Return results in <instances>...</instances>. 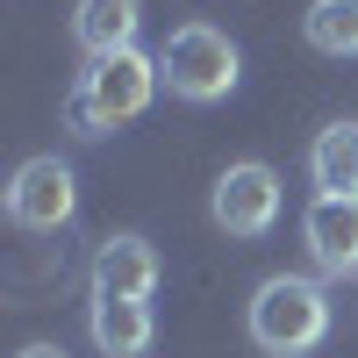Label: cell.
Returning <instances> with one entry per match:
<instances>
[{"mask_svg": "<svg viewBox=\"0 0 358 358\" xmlns=\"http://www.w3.org/2000/svg\"><path fill=\"white\" fill-rule=\"evenodd\" d=\"M301 36L322 57H358V0H308Z\"/></svg>", "mask_w": 358, "mask_h": 358, "instance_id": "8fae6325", "label": "cell"}, {"mask_svg": "<svg viewBox=\"0 0 358 358\" xmlns=\"http://www.w3.org/2000/svg\"><path fill=\"white\" fill-rule=\"evenodd\" d=\"M244 330L265 358H301L330 337V287L308 280V273H273L258 280L251 308H244Z\"/></svg>", "mask_w": 358, "mask_h": 358, "instance_id": "7a4b0ae2", "label": "cell"}, {"mask_svg": "<svg viewBox=\"0 0 358 358\" xmlns=\"http://www.w3.org/2000/svg\"><path fill=\"white\" fill-rule=\"evenodd\" d=\"M15 358H72V351H65V344H22Z\"/></svg>", "mask_w": 358, "mask_h": 358, "instance_id": "7c38bea8", "label": "cell"}, {"mask_svg": "<svg viewBox=\"0 0 358 358\" xmlns=\"http://www.w3.org/2000/svg\"><path fill=\"white\" fill-rule=\"evenodd\" d=\"M308 179L315 194H358V122H330L308 143Z\"/></svg>", "mask_w": 358, "mask_h": 358, "instance_id": "30bf717a", "label": "cell"}, {"mask_svg": "<svg viewBox=\"0 0 358 358\" xmlns=\"http://www.w3.org/2000/svg\"><path fill=\"white\" fill-rule=\"evenodd\" d=\"M280 172L273 165H258V158H244V165H229L222 179H215V194H208V215H215V229L222 236H265L280 222Z\"/></svg>", "mask_w": 358, "mask_h": 358, "instance_id": "277c9868", "label": "cell"}, {"mask_svg": "<svg viewBox=\"0 0 358 358\" xmlns=\"http://www.w3.org/2000/svg\"><path fill=\"white\" fill-rule=\"evenodd\" d=\"M158 72H165V86L179 101L215 108V101L236 94V79H244V50H236L229 29H215V22H179L158 43Z\"/></svg>", "mask_w": 358, "mask_h": 358, "instance_id": "3957f363", "label": "cell"}, {"mask_svg": "<svg viewBox=\"0 0 358 358\" xmlns=\"http://www.w3.org/2000/svg\"><path fill=\"white\" fill-rule=\"evenodd\" d=\"M158 280H165V265H158V244H151V236H136V229L108 236V244L94 251V294L151 301V294H158Z\"/></svg>", "mask_w": 358, "mask_h": 358, "instance_id": "52a82bcc", "label": "cell"}, {"mask_svg": "<svg viewBox=\"0 0 358 358\" xmlns=\"http://www.w3.org/2000/svg\"><path fill=\"white\" fill-rule=\"evenodd\" d=\"M301 244L315 280H351L358 273V194H315L301 215Z\"/></svg>", "mask_w": 358, "mask_h": 358, "instance_id": "8992f818", "label": "cell"}, {"mask_svg": "<svg viewBox=\"0 0 358 358\" xmlns=\"http://www.w3.org/2000/svg\"><path fill=\"white\" fill-rule=\"evenodd\" d=\"M8 215H15V229H36V236L65 229L79 215V172L65 158H29L8 179Z\"/></svg>", "mask_w": 358, "mask_h": 358, "instance_id": "5b68a950", "label": "cell"}, {"mask_svg": "<svg viewBox=\"0 0 358 358\" xmlns=\"http://www.w3.org/2000/svg\"><path fill=\"white\" fill-rule=\"evenodd\" d=\"M86 337H94L101 358H143L158 337L151 301H122V294H94L86 301Z\"/></svg>", "mask_w": 358, "mask_h": 358, "instance_id": "ba28073f", "label": "cell"}, {"mask_svg": "<svg viewBox=\"0 0 358 358\" xmlns=\"http://www.w3.org/2000/svg\"><path fill=\"white\" fill-rule=\"evenodd\" d=\"M158 86H165L158 50H143V43L86 57V72L72 79V94H65V122H72V136H108V129L136 122V115L158 101Z\"/></svg>", "mask_w": 358, "mask_h": 358, "instance_id": "6da1fadb", "label": "cell"}, {"mask_svg": "<svg viewBox=\"0 0 358 358\" xmlns=\"http://www.w3.org/2000/svg\"><path fill=\"white\" fill-rule=\"evenodd\" d=\"M143 29V0H79L72 8V36L86 57H108V50H129Z\"/></svg>", "mask_w": 358, "mask_h": 358, "instance_id": "9c48e42d", "label": "cell"}]
</instances>
